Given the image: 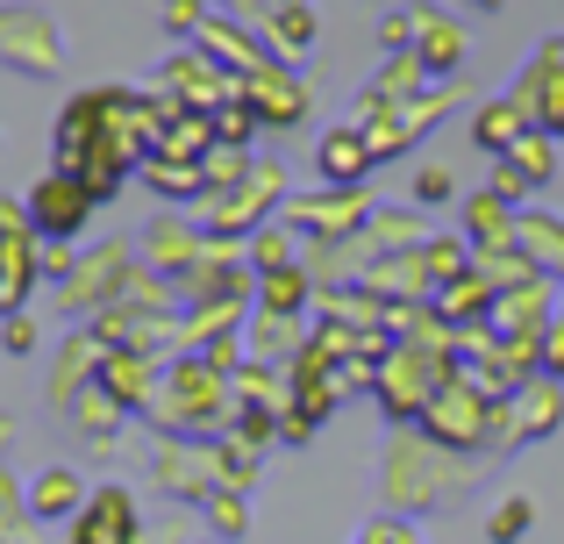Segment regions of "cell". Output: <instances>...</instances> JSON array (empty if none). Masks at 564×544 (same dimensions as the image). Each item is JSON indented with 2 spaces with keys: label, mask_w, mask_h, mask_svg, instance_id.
Segmentation results:
<instances>
[{
  "label": "cell",
  "mask_w": 564,
  "mask_h": 544,
  "mask_svg": "<svg viewBox=\"0 0 564 544\" xmlns=\"http://www.w3.org/2000/svg\"><path fill=\"white\" fill-rule=\"evenodd\" d=\"M279 201H286V172H279L272 158H258L243 186H229V194H207V201H200V230H207L215 244L258 237L264 223H279V215H286Z\"/></svg>",
  "instance_id": "obj_1"
},
{
  "label": "cell",
  "mask_w": 564,
  "mask_h": 544,
  "mask_svg": "<svg viewBox=\"0 0 564 544\" xmlns=\"http://www.w3.org/2000/svg\"><path fill=\"white\" fill-rule=\"evenodd\" d=\"M0 72H22V79H57L65 72V29L51 22V8H0Z\"/></svg>",
  "instance_id": "obj_2"
},
{
  "label": "cell",
  "mask_w": 564,
  "mask_h": 544,
  "mask_svg": "<svg viewBox=\"0 0 564 544\" xmlns=\"http://www.w3.org/2000/svg\"><path fill=\"white\" fill-rule=\"evenodd\" d=\"M158 86H165V100H180V108H193V115H215V108H229V100L243 94L236 72L215 65L200 43H180V51L165 57V72H158Z\"/></svg>",
  "instance_id": "obj_3"
},
{
  "label": "cell",
  "mask_w": 564,
  "mask_h": 544,
  "mask_svg": "<svg viewBox=\"0 0 564 544\" xmlns=\"http://www.w3.org/2000/svg\"><path fill=\"white\" fill-rule=\"evenodd\" d=\"M508 100L529 115V129H536V137H564V65H557L551 36H543V43H536V57L514 72Z\"/></svg>",
  "instance_id": "obj_4"
},
{
  "label": "cell",
  "mask_w": 564,
  "mask_h": 544,
  "mask_svg": "<svg viewBox=\"0 0 564 544\" xmlns=\"http://www.w3.org/2000/svg\"><path fill=\"white\" fill-rule=\"evenodd\" d=\"M94 209H100V201L86 194L72 172H43L36 194H29V223H36V237H43V244H72L86 223H94Z\"/></svg>",
  "instance_id": "obj_5"
},
{
  "label": "cell",
  "mask_w": 564,
  "mask_h": 544,
  "mask_svg": "<svg viewBox=\"0 0 564 544\" xmlns=\"http://www.w3.org/2000/svg\"><path fill=\"white\" fill-rule=\"evenodd\" d=\"M422 430L436 437V445H479L486 430H500V416H494V402H486L479 387H465V380H443L436 402L422 408Z\"/></svg>",
  "instance_id": "obj_6"
},
{
  "label": "cell",
  "mask_w": 564,
  "mask_h": 544,
  "mask_svg": "<svg viewBox=\"0 0 564 544\" xmlns=\"http://www.w3.org/2000/svg\"><path fill=\"white\" fill-rule=\"evenodd\" d=\"M243 86V100H250V115H258L264 129H293V122H307V108H315V94H307V79L293 65H258L250 79H236Z\"/></svg>",
  "instance_id": "obj_7"
},
{
  "label": "cell",
  "mask_w": 564,
  "mask_h": 544,
  "mask_svg": "<svg viewBox=\"0 0 564 544\" xmlns=\"http://www.w3.org/2000/svg\"><path fill=\"white\" fill-rule=\"evenodd\" d=\"M372 194L365 186H329V194H307V201H286L279 223L286 230H315V237H350L358 223H372Z\"/></svg>",
  "instance_id": "obj_8"
},
{
  "label": "cell",
  "mask_w": 564,
  "mask_h": 544,
  "mask_svg": "<svg viewBox=\"0 0 564 544\" xmlns=\"http://www.w3.org/2000/svg\"><path fill=\"white\" fill-rule=\"evenodd\" d=\"M436 387H443V359H429V351H393V359L379 365L386 416H422V408L436 402Z\"/></svg>",
  "instance_id": "obj_9"
},
{
  "label": "cell",
  "mask_w": 564,
  "mask_h": 544,
  "mask_svg": "<svg viewBox=\"0 0 564 544\" xmlns=\"http://www.w3.org/2000/svg\"><path fill=\"white\" fill-rule=\"evenodd\" d=\"M551 180H557V137H522V143H514V151L494 166V194L514 201V209H522L529 194H543Z\"/></svg>",
  "instance_id": "obj_10"
},
{
  "label": "cell",
  "mask_w": 564,
  "mask_h": 544,
  "mask_svg": "<svg viewBox=\"0 0 564 544\" xmlns=\"http://www.w3.org/2000/svg\"><path fill=\"white\" fill-rule=\"evenodd\" d=\"M465 51H471V29H465V14H443V8H414V57H422L436 79H451L457 65H465Z\"/></svg>",
  "instance_id": "obj_11"
},
{
  "label": "cell",
  "mask_w": 564,
  "mask_h": 544,
  "mask_svg": "<svg viewBox=\"0 0 564 544\" xmlns=\"http://www.w3.org/2000/svg\"><path fill=\"white\" fill-rule=\"evenodd\" d=\"M193 43H200V51L215 57V65H229L236 79H250L258 65H272V51H264V36H258V29H250V22H236V14H221V8L207 14V29H200Z\"/></svg>",
  "instance_id": "obj_12"
},
{
  "label": "cell",
  "mask_w": 564,
  "mask_h": 544,
  "mask_svg": "<svg viewBox=\"0 0 564 544\" xmlns=\"http://www.w3.org/2000/svg\"><path fill=\"white\" fill-rule=\"evenodd\" d=\"M315 166H322V180H329V186H365V172H372V143H365V129L358 122H336L329 137H322Z\"/></svg>",
  "instance_id": "obj_13"
},
{
  "label": "cell",
  "mask_w": 564,
  "mask_h": 544,
  "mask_svg": "<svg viewBox=\"0 0 564 544\" xmlns=\"http://www.w3.org/2000/svg\"><path fill=\"white\" fill-rule=\"evenodd\" d=\"M557 416H564L557 380H551V373H536V380H522V387H514V402H508V423H514L508 437H551V430H557Z\"/></svg>",
  "instance_id": "obj_14"
},
{
  "label": "cell",
  "mask_w": 564,
  "mask_h": 544,
  "mask_svg": "<svg viewBox=\"0 0 564 544\" xmlns=\"http://www.w3.org/2000/svg\"><path fill=\"white\" fill-rule=\"evenodd\" d=\"M258 36H264V51H272L279 65H301V57L315 51V8H307V0H286L279 14L258 22Z\"/></svg>",
  "instance_id": "obj_15"
},
{
  "label": "cell",
  "mask_w": 564,
  "mask_h": 544,
  "mask_svg": "<svg viewBox=\"0 0 564 544\" xmlns=\"http://www.w3.org/2000/svg\"><path fill=\"white\" fill-rule=\"evenodd\" d=\"M79 544H137V509H129L122 488H100L79 509Z\"/></svg>",
  "instance_id": "obj_16"
},
{
  "label": "cell",
  "mask_w": 564,
  "mask_h": 544,
  "mask_svg": "<svg viewBox=\"0 0 564 544\" xmlns=\"http://www.w3.org/2000/svg\"><path fill=\"white\" fill-rule=\"evenodd\" d=\"M429 86H436V72H429L414 51H400V57H386V65L372 72V94L365 100H372V108H408V100H422Z\"/></svg>",
  "instance_id": "obj_17"
},
{
  "label": "cell",
  "mask_w": 564,
  "mask_h": 544,
  "mask_svg": "<svg viewBox=\"0 0 564 544\" xmlns=\"http://www.w3.org/2000/svg\"><path fill=\"white\" fill-rule=\"evenodd\" d=\"M522 137H536V129H529V115L514 108L508 94H500V100H486V108L471 115V143H479L486 158H508V151H514Z\"/></svg>",
  "instance_id": "obj_18"
},
{
  "label": "cell",
  "mask_w": 564,
  "mask_h": 544,
  "mask_svg": "<svg viewBox=\"0 0 564 544\" xmlns=\"http://www.w3.org/2000/svg\"><path fill=\"white\" fill-rule=\"evenodd\" d=\"M514 201H500L494 186H486V194H471L465 201V244L471 252H494V244H514Z\"/></svg>",
  "instance_id": "obj_19"
},
{
  "label": "cell",
  "mask_w": 564,
  "mask_h": 544,
  "mask_svg": "<svg viewBox=\"0 0 564 544\" xmlns=\"http://www.w3.org/2000/svg\"><path fill=\"white\" fill-rule=\"evenodd\" d=\"M514 244H522V258L536 273H564V223L543 209H522L514 215Z\"/></svg>",
  "instance_id": "obj_20"
},
{
  "label": "cell",
  "mask_w": 564,
  "mask_h": 544,
  "mask_svg": "<svg viewBox=\"0 0 564 544\" xmlns=\"http://www.w3.org/2000/svg\"><path fill=\"white\" fill-rule=\"evenodd\" d=\"M94 387H108L122 408H143V402H151V359H143V351H108Z\"/></svg>",
  "instance_id": "obj_21"
},
{
  "label": "cell",
  "mask_w": 564,
  "mask_h": 544,
  "mask_svg": "<svg viewBox=\"0 0 564 544\" xmlns=\"http://www.w3.org/2000/svg\"><path fill=\"white\" fill-rule=\"evenodd\" d=\"M79 502H86V480L72 473V466H51V473L29 488V509H36V516H51V523H57V516H72Z\"/></svg>",
  "instance_id": "obj_22"
},
{
  "label": "cell",
  "mask_w": 564,
  "mask_h": 544,
  "mask_svg": "<svg viewBox=\"0 0 564 544\" xmlns=\"http://www.w3.org/2000/svg\"><path fill=\"white\" fill-rule=\"evenodd\" d=\"M451 108H457V86H429L422 100H408V108H393V115H400V129H408V137L422 143V137H429V129H436Z\"/></svg>",
  "instance_id": "obj_23"
},
{
  "label": "cell",
  "mask_w": 564,
  "mask_h": 544,
  "mask_svg": "<svg viewBox=\"0 0 564 544\" xmlns=\"http://www.w3.org/2000/svg\"><path fill=\"white\" fill-rule=\"evenodd\" d=\"M250 166H258L250 151H236V143H215V151L200 158V172H207V194H229V186H243V180H250Z\"/></svg>",
  "instance_id": "obj_24"
},
{
  "label": "cell",
  "mask_w": 564,
  "mask_h": 544,
  "mask_svg": "<svg viewBox=\"0 0 564 544\" xmlns=\"http://www.w3.org/2000/svg\"><path fill=\"white\" fill-rule=\"evenodd\" d=\"M143 180H151L158 194H193V201H207V172H200V166H172V158H151V166H143Z\"/></svg>",
  "instance_id": "obj_25"
},
{
  "label": "cell",
  "mask_w": 564,
  "mask_h": 544,
  "mask_svg": "<svg viewBox=\"0 0 564 544\" xmlns=\"http://www.w3.org/2000/svg\"><path fill=\"white\" fill-rule=\"evenodd\" d=\"M258 301H264V316H293V308L307 301V273H301V266H286V273H264Z\"/></svg>",
  "instance_id": "obj_26"
},
{
  "label": "cell",
  "mask_w": 564,
  "mask_h": 544,
  "mask_svg": "<svg viewBox=\"0 0 564 544\" xmlns=\"http://www.w3.org/2000/svg\"><path fill=\"white\" fill-rule=\"evenodd\" d=\"M207 122H215V143H236V151H243V143H250V137H258V129H264L258 115H250V100H243V94H236L229 108H215V115H207Z\"/></svg>",
  "instance_id": "obj_27"
},
{
  "label": "cell",
  "mask_w": 564,
  "mask_h": 544,
  "mask_svg": "<svg viewBox=\"0 0 564 544\" xmlns=\"http://www.w3.org/2000/svg\"><path fill=\"white\" fill-rule=\"evenodd\" d=\"M250 266H258V273H286V266H293V237H286V223H264L258 237H250Z\"/></svg>",
  "instance_id": "obj_28"
},
{
  "label": "cell",
  "mask_w": 564,
  "mask_h": 544,
  "mask_svg": "<svg viewBox=\"0 0 564 544\" xmlns=\"http://www.w3.org/2000/svg\"><path fill=\"white\" fill-rule=\"evenodd\" d=\"M151 252H158V266H193L200 237H193V230H180V223L165 215V223H151Z\"/></svg>",
  "instance_id": "obj_29"
},
{
  "label": "cell",
  "mask_w": 564,
  "mask_h": 544,
  "mask_svg": "<svg viewBox=\"0 0 564 544\" xmlns=\"http://www.w3.org/2000/svg\"><path fill=\"white\" fill-rule=\"evenodd\" d=\"M207 14H215L207 0H165V29H172L180 43H193V36H200V29H207Z\"/></svg>",
  "instance_id": "obj_30"
},
{
  "label": "cell",
  "mask_w": 564,
  "mask_h": 544,
  "mask_svg": "<svg viewBox=\"0 0 564 544\" xmlns=\"http://www.w3.org/2000/svg\"><path fill=\"white\" fill-rule=\"evenodd\" d=\"M529 516H536V509H529L522 494H508V502L494 509V523H486V531H494V544H514V537L529 531Z\"/></svg>",
  "instance_id": "obj_31"
},
{
  "label": "cell",
  "mask_w": 564,
  "mask_h": 544,
  "mask_svg": "<svg viewBox=\"0 0 564 544\" xmlns=\"http://www.w3.org/2000/svg\"><path fill=\"white\" fill-rule=\"evenodd\" d=\"M379 51H386V57L414 51V8H393V14L379 22Z\"/></svg>",
  "instance_id": "obj_32"
},
{
  "label": "cell",
  "mask_w": 564,
  "mask_h": 544,
  "mask_svg": "<svg viewBox=\"0 0 564 544\" xmlns=\"http://www.w3.org/2000/svg\"><path fill=\"white\" fill-rule=\"evenodd\" d=\"M451 194H457V180L443 166H422V172H414V201H422V209H443Z\"/></svg>",
  "instance_id": "obj_33"
},
{
  "label": "cell",
  "mask_w": 564,
  "mask_h": 544,
  "mask_svg": "<svg viewBox=\"0 0 564 544\" xmlns=\"http://www.w3.org/2000/svg\"><path fill=\"white\" fill-rule=\"evenodd\" d=\"M543 373L564 380V308H557L551 322H543Z\"/></svg>",
  "instance_id": "obj_34"
},
{
  "label": "cell",
  "mask_w": 564,
  "mask_h": 544,
  "mask_svg": "<svg viewBox=\"0 0 564 544\" xmlns=\"http://www.w3.org/2000/svg\"><path fill=\"white\" fill-rule=\"evenodd\" d=\"M207 509H215V523H221V531H243V502H236V494H215Z\"/></svg>",
  "instance_id": "obj_35"
},
{
  "label": "cell",
  "mask_w": 564,
  "mask_h": 544,
  "mask_svg": "<svg viewBox=\"0 0 564 544\" xmlns=\"http://www.w3.org/2000/svg\"><path fill=\"white\" fill-rule=\"evenodd\" d=\"M8 351H36V322L29 316H8Z\"/></svg>",
  "instance_id": "obj_36"
},
{
  "label": "cell",
  "mask_w": 564,
  "mask_h": 544,
  "mask_svg": "<svg viewBox=\"0 0 564 544\" xmlns=\"http://www.w3.org/2000/svg\"><path fill=\"white\" fill-rule=\"evenodd\" d=\"M365 544H414V537L400 531V523H372V537H365Z\"/></svg>",
  "instance_id": "obj_37"
},
{
  "label": "cell",
  "mask_w": 564,
  "mask_h": 544,
  "mask_svg": "<svg viewBox=\"0 0 564 544\" xmlns=\"http://www.w3.org/2000/svg\"><path fill=\"white\" fill-rule=\"evenodd\" d=\"M457 8H465V14H500L508 0H457Z\"/></svg>",
  "instance_id": "obj_38"
},
{
  "label": "cell",
  "mask_w": 564,
  "mask_h": 544,
  "mask_svg": "<svg viewBox=\"0 0 564 544\" xmlns=\"http://www.w3.org/2000/svg\"><path fill=\"white\" fill-rule=\"evenodd\" d=\"M551 51H557V65H564V36H551Z\"/></svg>",
  "instance_id": "obj_39"
}]
</instances>
